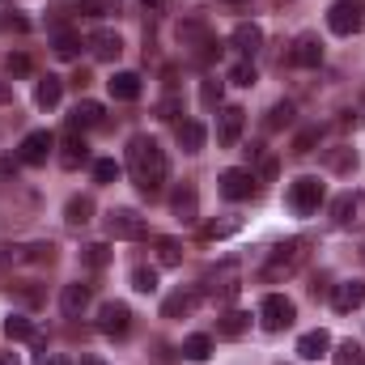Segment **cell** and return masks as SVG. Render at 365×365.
<instances>
[{
	"label": "cell",
	"mask_w": 365,
	"mask_h": 365,
	"mask_svg": "<svg viewBox=\"0 0 365 365\" xmlns=\"http://www.w3.org/2000/svg\"><path fill=\"white\" fill-rule=\"evenodd\" d=\"M128 166H132V179L145 195H158L166 175H170V162H166V153L153 136H132L128 140Z\"/></svg>",
	"instance_id": "obj_1"
},
{
	"label": "cell",
	"mask_w": 365,
	"mask_h": 365,
	"mask_svg": "<svg viewBox=\"0 0 365 365\" xmlns=\"http://www.w3.org/2000/svg\"><path fill=\"white\" fill-rule=\"evenodd\" d=\"M302 259H306V242H302V238H289V242H280V247L272 251V259L264 264V272L259 276H264L268 284H276V280H284V276L297 272Z\"/></svg>",
	"instance_id": "obj_2"
},
{
	"label": "cell",
	"mask_w": 365,
	"mask_h": 365,
	"mask_svg": "<svg viewBox=\"0 0 365 365\" xmlns=\"http://www.w3.org/2000/svg\"><path fill=\"white\" fill-rule=\"evenodd\" d=\"M361 26H365V4H357V0H336V4L327 9V30H331V34L349 38V34H357Z\"/></svg>",
	"instance_id": "obj_3"
},
{
	"label": "cell",
	"mask_w": 365,
	"mask_h": 365,
	"mask_svg": "<svg viewBox=\"0 0 365 365\" xmlns=\"http://www.w3.org/2000/svg\"><path fill=\"white\" fill-rule=\"evenodd\" d=\"M179 38H182V47H191L195 51V60H212L221 47H217V38L208 34V26H204V17H187L179 26Z\"/></svg>",
	"instance_id": "obj_4"
},
{
	"label": "cell",
	"mask_w": 365,
	"mask_h": 365,
	"mask_svg": "<svg viewBox=\"0 0 365 365\" xmlns=\"http://www.w3.org/2000/svg\"><path fill=\"white\" fill-rule=\"evenodd\" d=\"M293 319H297V306H293L284 293H268V297L259 302V323H264V331H284Z\"/></svg>",
	"instance_id": "obj_5"
},
{
	"label": "cell",
	"mask_w": 365,
	"mask_h": 365,
	"mask_svg": "<svg viewBox=\"0 0 365 365\" xmlns=\"http://www.w3.org/2000/svg\"><path fill=\"white\" fill-rule=\"evenodd\" d=\"M106 234L123 238V242H136V238H145V217L136 208H110L106 212Z\"/></svg>",
	"instance_id": "obj_6"
},
{
	"label": "cell",
	"mask_w": 365,
	"mask_h": 365,
	"mask_svg": "<svg viewBox=\"0 0 365 365\" xmlns=\"http://www.w3.org/2000/svg\"><path fill=\"white\" fill-rule=\"evenodd\" d=\"M323 182L314 179V175H302V179H293V187H289V204L302 212V217H310V212H319V204H323Z\"/></svg>",
	"instance_id": "obj_7"
},
{
	"label": "cell",
	"mask_w": 365,
	"mask_h": 365,
	"mask_svg": "<svg viewBox=\"0 0 365 365\" xmlns=\"http://www.w3.org/2000/svg\"><path fill=\"white\" fill-rule=\"evenodd\" d=\"M98 331H102V336H115V340L128 336V331H132V310H128L123 302H102V306H98Z\"/></svg>",
	"instance_id": "obj_8"
},
{
	"label": "cell",
	"mask_w": 365,
	"mask_h": 365,
	"mask_svg": "<svg viewBox=\"0 0 365 365\" xmlns=\"http://www.w3.org/2000/svg\"><path fill=\"white\" fill-rule=\"evenodd\" d=\"M331 221L340 225V230H361L365 225V195L357 191H349V195H340L336 204H331Z\"/></svg>",
	"instance_id": "obj_9"
},
{
	"label": "cell",
	"mask_w": 365,
	"mask_h": 365,
	"mask_svg": "<svg viewBox=\"0 0 365 365\" xmlns=\"http://www.w3.org/2000/svg\"><path fill=\"white\" fill-rule=\"evenodd\" d=\"M51 149H56V136H51V132H30V136L21 140L17 162H21V166H43V162L51 158Z\"/></svg>",
	"instance_id": "obj_10"
},
{
	"label": "cell",
	"mask_w": 365,
	"mask_h": 365,
	"mask_svg": "<svg viewBox=\"0 0 365 365\" xmlns=\"http://www.w3.org/2000/svg\"><path fill=\"white\" fill-rule=\"evenodd\" d=\"M242 123H247V110H242V106H225L221 119H217V145L234 149L238 136H242Z\"/></svg>",
	"instance_id": "obj_11"
},
{
	"label": "cell",
	"mask_w": 365,
	"mask_h": 365,
	"mask_svg": "<svg viewBox=\"0 0 365 365\" xmlns=\"http://www.w3.org/2000/svg\"><path fill=\"white\" fill-rule=\"evenodd\" d=\"M217 182H221V195L234 200V204H238V200H251V191H255V175H251V170H238V166L225 170Z\"/></svg>",
	"instance_id": "obj_12"
},
{
	"label": "cell",
	"mask_w": 365,
	"mask_h": 365,
	"mask_svg": "<svg viewBox=\"0 0 365 365\" xmlns=\"http://www.w3.org/2000/svg\"><path fill=\"white\" fill-rule=\"evenodd\" d=\"M289 60H293L297 68H319V64H323V43H319L314 34H297Z\"/></svg>",
	"instance_id": "obj_13"
},
{
	"label": "cell",
	"mask_w": 365,
	"mask_h": 365,
	"mask_svg": "<svg viewBox=\"0 0 365 365\" xmlns=\"http://www.w3.org/2000/svg\"><path fill=\"white\" fill-rule=\"evenodd\" d=\"M331 306H336L340 314H349V310L365 306V280H340V284L331 289Z\"/></svg>",
	"instance_id": "obj_14"
},
{
	"label": "cell",
	"mask_w": 365,
	"mask_h": 365,
	"mask_svg": "<svg viewBox=\"0 0 365 365\" xmlns=\"http://www.w3.org/2000/svg\"><path fill=\"white\" fill-rule=\"evenodd\" d=\"M86 47L93 51V60H119V51H123V38H119L115 30H93L90 38H86Z\"/></svg>",
	"instance_id": "obj_15"
},
{
	"label": "cell",
	"mask_w": 365,
	"mask_h": 365,
	"mask_svg": "<svg viewBox=\"0 0 365 365\" xmlns=\"http://www.w3.org/2000/svg\"><path fill=\"white\" fill-rule=\"evenodd\" d=\"M195 306H200V289H179L162 302V319H187Z\"/></svg>",
	"instance_id": "obj_16"
},
{
	"label": "cell",
	"mask_w": 365,
	"mask_h": 365,
	"mask_svg": "<svg viewBox=\"0 0 365 365\" xmlns=\"http://www.w3.org/2000/svg\"><path fill=\"white\" fill-rule=\"evenodd\" d=\"M230 43H234V51H242V56L251 60V56L264 47V30H259L255 21H242V26H234V38H230Z\"/></svg>",
	"instance_id": "obj_17"
},
{
	"label": "cell",
	"mask_w": 365,
	"mask_h": 365,
	"mask_svg": "<svg viewBox=\"0 0 365 365\" xmlns=\"http://www.w3.org/2000/svg\"><path fill=\"white\" fill-rule=\"evenodd\" d=\"M327 349H331V336H327L323 327H314V331H306V336L297 340V357H306V361L327 357Z\"/></svg>",
	"instance_id": "obj_18"
},
{
	"label": "cell",
	"mask_w": 365,
	"mask_h": 365,
	"mask_svg": "<svg viewBox=\"0 0 365 365\" xmlns=\"http://www.w3.org/2000/svg\"><path fill=\"white\" fill-rule=\"evenodd\" d=\"M170 204H175V217H179V221H195V217H200V191H195L191 182H182L179 191L170 195Z\"/></svg>",
	"instance_id": "obj_19"
},
{
	"label": "cell",
	"mask_w": 365,
	"mask_h": 365,
	"mask_svg": "<svg viewBox=\"0 0 365 365\" xmlns=\"http://www.w3.org/2000/svg\"><path fill=\"white\" fill-rule=\"evenodd\" d=\"M86 306H90V284H81V280H77V284H64V293H60V310H64L68 319H77Z\"/></svg>",
	"instance_id": "obj_20"
},
{
	"label": "cell",
	"mask_w": 365,
	"mask_h": 365,
	"mask_svg": "<svg viewBox=\"0 0 365 365\" xmlns=\"http://www.w3.org/2000/svg\"><path fill=\"white\" fill-rule=\"evenodd\" d=\"M175 136H179V149H182V153H200V149H204V140H208L204 123H195V119L179 123V128H175Z\"/></svg>",
	"instance_id": "obj_21"
},
{
	"label": "cell",
	"mask_w": 365,
	"mask_h": 365,
	"mask_svg": "<svg viewBox=\"0 0 365 365\" xmlns=\"http://www.w3.org/2000/svg\"><path fill=\"white\" fill-rule=\"evenodd\" d=\"M106 90H110V98H119V102H136L140 98V77L136 73H115L106 81Z\"/></svg>",
	"instance_id": "obj_22"
},
{
	"label": "cell",
	"mask_w": 365,
	"mask_h": 365,
	"mask_svg": "<svg viewBox=\"0 0 365 365\" xmlns=\"http://www.w3.org/2000/svg\"><path fill=\"white\" fill-rule=\"evenodd\" d=\"M247 331H251V314L247 310H230L225 319H217V336H225V340H238Z\"/></svg>",
	"instance_id": "obj_23"
},
{
	"label": "cell",
	"mask_w": 365,
	"mask_h": 365,
	"mask_svg": "<svg viewBox=\"0 0 365 365\" xmlns=\"http://www.w3.org/2000/svg\"><path fill=\"white\" fill-rule=\"evenodd\" d=\"M102 119H106L102 102H77V106H73V115H68V123H73V128H98Z\"/></svg>",
	"instance_id": "obj_24"
},
{
	"label": "cell",
	"mask_w": 365,
	"mask_h": 365,
	"mask_svg": "<svg viewBox=\"0 0 365 365\" xmlns=\"http://www.w3.org/2000/svg\"><path fill=\"white\" fill-rule=\"evenodd\" d=\"M60 98H64V81H60V77H43V81L34 86V102H38L43 110L60 106Z\"/></svg>",
	"instance_id": "obj_25"
},
{
	"label": "cell",
	"mask_w": 365,
	"mask_h": 365,
	"mask_svg": "<svg viewBox=\"0 0 365 365\" xmlns=\"http://www.w3.org/2000/svg\"><path fill=\"white\" fill-rule=\"evenodd\" d=\"M90 217H93V200L90 195H73V200L64 204V221H68V225H86Z\"/></svg>",
	"instance_id": "obj_26"
},
{
	"label": "cell",
	"mask_w": 365,
	"mask_h": 365,
	"mask_svg": "<svg viewBox=\"0 0 365 365\" xmlns=\"http://www.w3.org/2000/svg\"><path fill=\"white\" fill-rule=\"evenodd\" d=\"M51 43H56V56H60V60H73V56L81 51V34H77V30H56Z\"/></svg>",
	"instance_id": "obj_27"
},
{
	"label": "cell",
	"mask_w": 365,
	"mask_h": 365,
	"mask_svg": "<svg viewBox=\"0 0 365 365\" xmlns=\"http://www.w3.org/2000/svg\"><path fill=\"white\" fill-rule=\"evenodd\" d=\"M4 336H9V340H38V336H34V323H30L26 314H9V319H4Z\"/></svg>",
	"instance_id": "obj_28"
},
{
	"label": "cell",
	"mask_w": 365,
	"mask_h": 365,
	"mask_svg": "<svg viewBox=\"0 0 365 365\" xmlns=\"http://www.w3.org/2000/svg\"><path fill=\"white\" fill-rule=\"evenodd\" d=\"M182 357L187 361H208L212 357V340L208 336H187L182 340Z\"/></svg>",
	"instance_id": "obj_29"
},
{
	"label": "cell",
	"mask_w": 365,
	"mask_h": 365,
	"mask_svg": "<svg viewBox=\"0 0 365 365\" xmlns=\"http://www.w3.org/2000/svg\"><path fill=\"white\" fill-rule=\"evenodd\" d=\"M331 361L336 365H365V349L357 344V340H344V344H336Z\"/></svg>",
	"instance_id": "obj_30"
},
{
	"label": "cell",
	"mask_w": 365,
	"mask_h": 365,
	"mask_svg": "<svg viewBox=\"0 0 365 365\" xmlns=\"http://www.w3.org/2000/svg\"><path fill=\"white\" fill-rule=\"evenodd\" d=\"M60 162H64V170H77V166H86V162H90V149H86L81 140H68V145H64V153H60Z\"/></svg>",
	"instance_id": "obj_31"
},
{
	"label": "cell",
	"mask_w": 365,
	"mask_h": 365,
	"mask_svg": "<svg viewBox=\"0 0 365 365\" xmlns=\"http://www.w3.org/2000/svg\"><path fill=\"white\" fill-rule=\"evenodd\" d=\"M158 259L166 264V268H175L182 259V247H179V238H158Z\"/></svg>",
	"instance_id": "obj_32"
},
{
	"label": "cell",
	"mask_w": 365,
	"mask_h": 365,
	"mask_svg": "<svg viewBox=\"0 0 365 365\" xmlns=\"http://www.w3.org/2000/svg\"><path fill=\"white\" fill-rule=\"evenodd\" d=\"M293 123V102H276L272 110H268V128L280 132V128H289Z\"/></svg>",
	"instance_id": "obj_33"
},
{
	"label": "cell",
	"mask_w": 365,
	"mask_h": 365,
	"mask_svg": "<svg viewBox=\"0 0 365 365\" xmlns=\"http://www.w3.org/2000/svg\"><path fill=\"white\" fill-rule=\"evenodd\" d=\"M73 9H81V13H90V17H102V13H115L119 4H115V0H73Z\"/></svg>",
	"instance_id": "obj_34"
},
{
	"label": "cell",
	"mask_w": 365,
	"mask_h": 365,
	"mask_svg": "<svg viewBox=\"0 0 365 365\" xmlns=\"http://www.w3.org/2000/svg\"><path fill=\"white\" fill-rule=\"evenodd\" d=\"M230 81H234V86H255V64H251V60H238V64L230 68Z\"/></svg>",
	"instance_id": "obj_35"
},
{
	"label": "cell",
	"mask_w": 365,
	"mask_h": 365,
	"mask_svg": "<svg viewBox=\"0 0 365 365\" xmlns=\"http://www.w3.org/2000/svg\"><path fill=\"white\" fill-rule=\"evenodd\" d=\"M314 145H319V128H302V132H297V140H293V153H302V158H306V153H314Z\"/></svg>",
	"instance_id": "obj_36"
},
{
	"label": "cell",
	"mask_w": 365,
	"mask_h": 365,
	"mask_svg": "<svg viewBox=\"0 0 365 365\" xmlns=\"http://www.w3.org/2000/svg\"><path fill=\"white\" fill-rule=\"evenodd\" d=\"M81 259H86V268H106V259H110V251H106L102 242H90V247L81 251Z\"/></svg>",
	"instance_id": "obj_37"
},
{
	"label": "cell",
	"mask_w": 365,
	"mask_h": 365,
	"mask_svg": "<svg viewBox=\"0 0 365 365\" xmlns=\"http://www.w3.org/2000/svg\"><path fill=\"white\" fill-rule=\"evenodd\" d=\"M132 289H136V293H153V289H158V272H153V268H136V272H132Z\"/></svg>",
	"instance_id": "obj_38"
},
{
	"label": "cell",
	"mask_w": 365,
	"mask_h": 365,
	"mask_svg": "<svg viewBox=\"0 0 365 365\" xmlns=\"http://www.w3.org/2000/svg\"><path fill=\"white\" fill-rule=\"evenodd\" d=\"M93 179L98 182H115L119 179V166H115L110 158H102V162H93Z\"/></svg>",
	"instance_id": "obj_39"
},
{
	"label": "cell",
	"mask_w": 365,
	"mask_h": 365,
	"mask_svg": "<svg viewBox=\"0 0 365 365\" xmlns=\"http://www.w3.org/2000/svg\"><path fill=\"white\" fill-rule=\"evenodd\" d=\"M238 230V221H221V225H204V238L212 242V238H230Z\"/></svg>",
	"instance_id": "obj_40"
},
{
	"label": "cell",
	"mask_w": 365,
	"mask_h": 365,
	"mask_svg": "<svg viewBox=\"0 0 365 365\" xmlns=\"http://www.w3.org/2000/svg\"><path fill=\"white\" fill-rule=\"evenodd\" d=\"M200 98H204V106H217L221 102V81H204L200 86Z\"/></svg>",
	"instance_id": "obj_41"
},
{
	"label": "cell",
	"mask_w": 365,
	"mask_h": 365,
	"mask_svg": "<svg viewBox=\"0 0 365 365\" xmlns=\"http://www.w3.org/2000/svg\"><path fill=\"white\" fill-rule=\"evenodd\" d=\"M327 166H331V170H349V166H353V153H349V149H340V153H331V158H327Z\"/></svg>",
	"instance_id": "obj_42"
},
{
	"label": "cell",
	"mask_w": 365,
	"mask_h": 365,
	"mask_svg": "<svg viewBox=\"0 0 365 365\" xmlns=\"http://www.w3.org/2000/svg\"><path fill=\"white\" fill-rule=\"evenodd\" d=\"M9 73L17 77V73H30V60L26 56H9Z\"/></svg>",
	"instance_id": "obj_43"
},
{
	"label": "cell",
	"mask_w": 365,
	"mask_h": 365,
	"mask_svg": "<svg viewBox=\"0 0 365 365\" xmlns=\"http://www.w3.org/2000/svg\"><path fill=\"white\" fill-rule=\"evenodd\" d=\"M140 4H145V9H149V13H166V9H170V4H175V0H140Z\"/></svg>",
	"instance_id": "obj_44"
},
{
	"label": "cell",
	"mask_w": 365,
	"mask_h": 365,
	"mask_svg": "<svg viewBox=\"0 0 365 365\" xmlns=\"http://www.w3.org/2000/svg\"><path fill=\"white\" fill-rule=\"evenodd\" d=\"M9 175H17V162H9V158H0V179H9Z\"/></svg>",
	"instance_id": "obj_45"
},
{
	"label": "cell",
	"mask_w": 365,
	"mask_h": 365,
	"mask_svg": "<svg viewBox=\"0 0 365 365\" xmlns=\"http://www.w3.org/2000/svg\"><path fill=\"white\" fill-rule=\"evenodd\" d=\"M4 102H13V86H9V81H0V106H4Z\"/></svg>",
	"instance_id": "obj_46"
},
{
	"label": "cell",
	"mask_w": 365,
	"mask_h": 365,
	"mask_svg": "<svg viewBox=\"0 0 365 365\" xmlns=\"http://www.w3.org/2000/svg\"><path fill=\"white\" fill-rule=\"evenodd\" d=\"M0 365H21V361H17V353H0Z\"/></svg>",
	"instance_id": "obj_47"
},
{
	"label": "cell",
	"mask_w": 365,
	"mask_h": 365,
	"mask_svg": "<svg viewBox=\"0 0 365 365\" xmlns=\"http://www.w3.org/2000/svg\"><path fill=\"white\" fill-rule=\"evenodd\" d=\"M38 365H68V361H64V357H56V353H51V357H43V361H38Z\"/></svg>",
	"instance_id": "obj_48"
},
{
	"label": "cell",
	"mask_w": 365,
	"mask_h": 365,
	"mask_svg": "<svg viewBox=\"0 0 365 365\" xmlns=\"http://www.w3.org/2000/svg\"><path fill=\"white\" fill-rule=\"evenodd\" d=\"M81 365H106V361H98V357H81Z\"/></svg>",
	"instance_id": "obj_49"
},
{
	"label": "cell",
	"mask_w": 365,
	"mask_h": 365,
	"mask_svg": "<svg viewBox=\"0 0 365 365\" xmlns=\"http://www.w3.org/2000/svg\"><path fill=\"white\" fill-rule=\"evenodd\" d=\"M230 4H247V0H230Z\"/></svg>",
	"instance_id": "obj_50"
}]
</instances>
